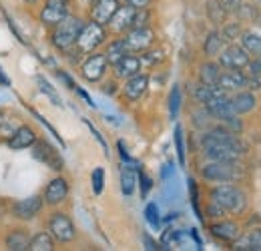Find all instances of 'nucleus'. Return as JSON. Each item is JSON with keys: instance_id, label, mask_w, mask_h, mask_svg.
<instances>
[{"instance_id": "obj_1", "label": "nucleus", "mask_w": 261, "mask_h": 251, "mask_svg": "<svg viewBox=\"0 0 261 251\" xmlns=\"http://www.w3.org/2000/svg\"><path fill=\"white\" fill-rule=\"evenodd\" d=\"M199 143L201 153L207 161H239V157L245 153V145L239 135L223 123L211 125L207 131H203Z\"/></svg>"}, {"instance_id": "obj_2", "label": "nucleus", "mask_w": 261, "mask_h": 251, "mask_svg": "<svg viewBox=\"0 0 261 251\" xmlns=\"http://www.w3.org/2000/svg\"><path fill=\"white\" fill-rule=\"evenodd\" d=\"M83 24H85L83 16L70 12L65 20H61L57 27H53L50 31H46L48 32V44H50L59 55H66L68 51L74 48Z\"/></svg>"}, {"instance_id": "obj_3", "label": "nucleus", "mask_w": 261, "mask_h": 251, "mask_svg": "<svg viewBox=\"0 0 261 251\" xmlns=\"http://www.w3.org/2000/svg\"><path fill=\"white\" fill-rule=\"evenodd\" d=\"M44 229L53 235V239L57 241V245H70L79 239V229L74 225V221L70 219V215L57 209H50V213L44 219Z\"/></svg>"}, {"instance_id": "obj_4", "label": "nucleus", "mask_w": 261, "mask_h": 251, "mask_svg": "<svg viewBox=\"0 0 261 251\" xmlns=\"http://www.w3.org/2000/svg\"><path fill=\"white\" fill-rule=\"evenodd\" d=\"M44 199H42V193H34L29 195L24 199H10L6 201V209H8V217L16 223H33L36 221L42 211H44Z\"/></svg>"}, {"instance_id": "obj_5", "label": "nucleus", "mask_w": 261, "mask_h": 251, "mask_svg": "<svg viewBox=\"0 0 261 251\" xmlns=\"http://www.w3.org/2000/svg\"><path fill=\"white\" fill-rule=\"evenodd\" d=\"M209 199L217 201L219 205L225 207L227 213L241 215L247 209V195L245 191L233 183H217L215 187L209 191Z\"/></svg>"}, {"instance_id": "obj_6", "label": "nucleus", "mask_w": 261, "mask_h": 251, "mask_svg": "<svg viewBox=\"0 0 261 251\" xmlns=\"http://www.w3.org/2000/svg\"><path fill=\"white\" fill-rule=\"evenodd\" d=\"M109 38H111L109 29L89 18V20H85L83 29L79 32V38H76L74 48H76L83 57H87V55H91V53H95V51H100V48L107 44Z\"/></svg>"}, {"instance_id": "obj_7", "label": "nucleus", "mask_w": 261, "mask_h": 251, "mask_svg": "<svg viewBox=\"0 0 261 251\" xmlns=\"http://www.w3.org/2000/svg\"><path fill=\"white\" fill-rule=\"evenodd\" d=\"M201 177L209 183H233L243 177V169L237 161H207L201 167Z\"/></svg>"}, {"instance_id": "obj_8", "label": "nucleus", "mask_w": 261, "mask_h": 251, "mask_svg": "<svg viewBox=\"0 0 261 251\" xmlns=\"http://www.w3.org/2000/svg\"><path fill=\"white\" fill-rule=\"evenodd\" d=\"M111 72V64L107 61L102 51H95L87 57H83V61L79 64V74L83 81L91 83V85H98L102 83Z\"/></svg>"}, {"instance_id": "obj_9", "label": "nucleus", "mask_w": 261, "mask_h": 251, "mask_svg": "<svg viewBox=\"0 0 261 251\" xmlns=\"http://www.w3.org/2000/svg\"><path fill=\"white\" fill-rule=\"evenodd\" d=\"M31 153H33V157L38 163L46 165L50 171H55V173H63L65 171V159L61 155V151L50 141H46L44 137L36 139V143L31 147Z\"/></svg>"}, {"instance_id": "obj_10", "label": "nucleus", "mask_w": 261, "mask_h": 251, "mask_svg": "<svg viewBox=\"0 0 261 251\" xmlns=\"http://www.w3.org/2000/svg\"><path fill=\"white\" fill-rule=\"evenodd\" d=\"M70 12H72L70 10V4L55 2V0H42V4L38 6V12H36V20H38V24L44 31H50L61 20H65Z\"/></svg>"}, {"instance_id": "obj_11", "label": "nucleus", "mask_w": 261, "mask_h": 251, "mask_svg": "<svg viewBox=\"0 0 261 251\" xmlns=\"http://www.w3.org/2000/svg\"><path fill=\"white\" fill-rule=\"evenodd\" d=\"M31 229L27 223H16L6 227L2 231L0 237V247L6 251H27L29 249V241H31Z\"/></svg>"}, {"instance_id": "obj_12", "label": "nucleus", "mask_w": 261, "mask_h": 251, "mask_svg": "<svg viewBox=\"0 0 261 251\" xmlns=\"http://www.w3.org/2000/svg\"><path fill=\"white\" fill-rule=\"evenodd\" d=\"M123 38H125L129 53L141 55L157 44V31L153 27H135L127 34H123Z\"/></svg>"}, {"instance_id": "obj_13", "label": "nucleus", "mask_w": 261, "mask_h": 251, "mask_svg": "<svg viewBox=\"0 0 261 251\" xmlns=\"http://www.w3.org/2000/svg\"><path fill=\"white\" fill-rule=\"evenodd\" d=\"M68 195H70V183H68V179H66L65 175H61V173L55 175V177L46 183L44 191H42V199H44V205H46L48 209L61 207L63 203H66Z\"/></svg>"}, {"instance_id": "obj_14", "label": "nucleus", "mask_w": 261, "mask_h": 251, "mask_svg": "<svg viewBox=\"0 0 261 251\" xmlns=\"http://www.w3.org/2000/svg\"><path fill=\"white\" fill-rule=\"evenodd\" d=\"M149 85H151V74L139 72V74L129 77V79L123 81L119 94H121V98H123L127 105H135V103H139V101L147 94Z\"/></svg>"}, {"instance_id": "obj_15", "label": "nucleus", "mask_w": 261, "mask_h": 251, "mask_svg": "<svg viewBox=\"0 0 261 251\" xmlns=\"http://www.w3.org/2000/svg\"><path fill=\"white\" fill-rule=\"evenodd\" d=\"M217 63L221 64V68H231V70H243L251 63V55L241 46V44H227L219 57Z\"/></svg>"}, {"instance_id": "obj_16", "label": "nucleus", "mask_w": 261, "mask_h": 251, "mask_svg": "<svg viewBox=\"0 0 261 251\" xmlns=\"http://www.w3.org/2000/svg\"><path fill=\"white\" fill-rule=\"evenodd\" d=\"M135 14H137V8L130 6V4H121L117 8V12L113 14L111 22L107 24V29L111 32V36H123L135 27Z\"/></svg>"}, {"instance_id": "obj_17", "label": "nucleus", "mask_w": 261, "mask_h": 251, "mask_svg": "<svg viewBox=\"0 0 261 251\" xmlns=\"http://www.w3.org/2000/svg\"><path fill=\"white\" fill-rule=\"evenodd\" d=\"M36 139H38V133L34 131L33 125H29V123H20V125L16 127V131L12 133V137L4 143L6 145V149L8 151H27V149H31L34 143H36Z\"/></svg>"}, {"instance_id": "obj_18", "label": "nucleus", "mask_w": 261, "mask_h": 251, "mask_svg": "<svg viewBox=\"0 0 261 251\" xmlns=\"http://www.w3.org/2000/svg\"><path fill=\"white\" fill-rule=\"evenodd\" d=\"M143 63H141V55H135V53H127L117 64L111 66V74L117 79V81H125L129 77H135L139 72H143Z\"/></svg>"}, {"instance_id": "obj_19", "label": "nucleus", "mask_w": 261, "mask_h": 251, "mask_svg": "<svg viewBox=\"0 0 261 251\" xmlns=\"http://www.w3.org/2000/svg\"><path fill=\"white\" fill-rule=\"evenodd\" d=\"M217 87L229 94L237 93V91H243L247 87V74L243 70L223 68L221 74H219V79H217Z\"/></svg>"}, {"instance_id": "obj_20", "label": "nucleus", "mask_w": 261, "mask_h": 251, "mask_svg": "<svg viewBox=\"0 0 261 251\" xmlns=\"http://www.w3.org/2000/svg\"><path fill=\"white\" fill-rule=\"evenodd\" d=\"M123 2L121 0H97L91 8H89V18L95 20L98 24L107 27L113 18V14L117 12V8L121 6Z\"/></svg>"}, {"instance_id": "obj_21", "label": "nucleus", "mask_w": 261, "mask_h": 251, "mask_svg": "<svg viewBox=\"0 0 261 251\" xmlns=\"http://www.w3.org/2000/svg\"><path fill=\"white\" fill-rule=\"evenodd\" d=\"M209 233H211L215 239L233 243V241L241 235V229H239V225H237L235 221H227L223 217V219H217L215 223L209 225Z\"/></svg>"}, {"instance_id": "obj_22", "label": "nucleus", "mask_w": 261, "mask_h": 251, "mask_svg": "<svg viewBox=\"0 0 261 251\" xmlns=\"http://www.w3.org/2000/svg\"><path fill=\"white\" fill-rule=\"evenodd\" d=\"M141 169V165H133V163H123L119 167V181H121V191L125 197H133L135 189H137V171Z\"/></svg>"}, {"instance_id": "obj_23", "label": "nucleus", "mask_w": 261, "mask_h": 251, "mask_svg": "<svg viewBox=\"0 0 261 251\" xmlns=\"http://www.w3.org/2000/svg\"><path fill=\"white\" fill-rule=\"evenodd\" d=\"M231 107H233V113L235 115H245V113H251L257 105V98L251 91H237L231 96Z\"/></svg>"}, {"instance_id": "obj_24", "label": "nucleus", "mask_w": 261, "mask_h": 251, "mask_svg": "<svg viewBox=\"0 0 261 251\" xmlns=\"http://www.w3.org/2000/svg\"><path fill=\"white\" fill-rule=\"evenodd\" d=\"M102 53H105L109 64L113 66V64H117L127 53H129V48H127L123 36H115V38H109V40H107V44L102 46Z\"/></svg>"}, {"instance_id": "obj_25", "label": "nucleus", "mask_w": 261, "mask_h": 251, "mask_svg": "<svg viewBox=\"0 0 261 251\" xmlns=\"http://www.w3.org/2000/svg\"><path fill=\"white\" fill-rule=\"evenodd\" d=\"M225 46H227V44H225V40H223V36H221V31L213 29V31L207 34L205 42H203V55H205L207 59H215V57H219V53H221Z\"/></svg>"}, {"instance_id": "obj_26", "label": "nucleus", "mask_w": 261, "mask_h": 251, "mask_svg": "<svg viewBox=\"0 0 261 251\" xmlns=\"http://www.w3.org/2000/svg\"><path fill=\"white\" fill-rule=\"evenodd\" d=\"M233 249L239 251H261V227H255L251 229L249 233H245L243 237L239 235L235 241H233Z\"/></svg>"}, {"instance_id": "obj_27", "label": "nucleus", "mask_w": 261, "mask_h": 251, "mask_svg": "<svg viewBox=\"0 0 261 251\" xmlns=\"http://www.w3.org/2000/svg\"><path fill=\"white\" fill-rule=\"evenodd\" d=\"M221 70H223L221 64L217 63V61H213V59H209V61H205V63L199 66L197 79L203 85H217V79H219Z\"/></svg>"}, {"instance_id": "obj_28", "label": "nucleus", "mask_w": 261, "mask_h": 251, "mask_svg": "<svg viewBox=\"0 0 261 251\" xmlns=\"http://www.w3.org/2000/svg\"><path fill=\"white\" fill-rule=\"evenodd\" d=\"M165 61H167V53H165V48L157 46V44L151 46L149 51L141 53V63H143V68H145V70H155V68H159Z\"/></svg>"}, {"instance_id": "obj_29", "label": "nucleus", "mask_w": 261, "mask_h": 251, "mask_svg": "<svg viewBox=\"0 0 261 251\" xmlns=\"http://www.w3.org/2000/svg\"><path fill=\"white\" fill-rule=\"evenodd\" d=\"M57 249V241L53 239V235L42 229V231H36L31 235V241H29V249L27 251H55Z\"/></svg>"}, {"instance_id": "obj_30", "label": "nucleus", "mask_w": 261, "mask_h": 251, "mask_svg": "<svg viewBox=\"0 0 261 251\" xmlns=\"http://www.w3.org/2000/svg\"><path fill=\"white\" fill-rule=\"evenodd\" d=\"M167 109H169V119L171 121H177L179 115H181V109H183V91H181V85H173L169 96H167Z\"/></svg>"}, {"instance_id": "obj_31", "label": "nucleus", "mask_w": 261, "mask_h": 251, "mask_svg": "<svg viewBox=\"0 0 261 251\" xmlns=\"http://www.w3.org/2000/svg\"><path fill=\"white\" fill-rule=\"evenodd\" d=\"M239 44L251 55V57H257L261 55V34L253 31H245L239 34Z\"/></svg>"}, {"instance_id": "obj_32", "label": "nucleus", "mask_w": 261, "mask_h": 251, "mask_svg": "<svg viewBox=\"0 0 261 251\" xmlns=\"http://www.w3.org/2000/svg\"><path fill=\"white\" fill-rule=\"evenodd\" d=\"M34 81H36V85H38V91L44 94V96H48V98H50V103H53L55 107H61V109L65 107V105H63V98L59 96V93L55 91V87L48 83V79H46L44 74H36V77H34Z\"/></svg>"}, {"instance_id": "obj_33", "label": "nucleus", "mask_w": 261, "mask_h": 251, "mask_svg": "<svg viewBox=\"0 0 261 251\" xmlns=\"http://www.w3.org/2000/svg\"><path fill=\"white\" fill-rule=\"evenodd\" d=\"M175 149H177V159H179V165L185 167L187 165V145H185V131L181 125H175Z\"/></svg>"}, {"instance_id": "obj_34", "label": "nucleus", "mask_w": 261, "mask_h": 251, "mask_svg": "<svg viewBox=\"0 0 261 251\" xmlns=\"http://www.w3.org/2000/svg\"><path fill=\"white\" fill-rule=\"evenodd\" d=\"M207 16L213 24H223L227 18V12L219 0H207Z\"/></svg>"}, {"instance_id": "obj_35", "label": "nucleus", "mask_w": 261, "mask_h": 251, "mask_svg": "<svg viewBox=\"0 0 261 251\" xmlns=\"http://www.w3.org/2000/svg\"><path fill=\"white\" fill-rule=\"evenodd\" d=\"M137 187H139V193H141V199H147L149 193L155 187V181H153L151 175H147L143 169H139L137 171Z\"/></svg>"}, {"instance_id": "obj_36", "label": "nucleus", "mask_w": 261, "mask_h": 251, "mask_svg": "<svg viewBox=\"0 0 261 251\" xmlns=\"http://www.w3.org/2000/svg\"><path fill=\"white\" fill-rule=\"evenodd\" d=\"M187 183H189L191 205H193V211H195L197 219L201 221V223H205V213H203V209H201V199H199V189H197V181L193 179V177H189V179H187Z\"/></svg>"}, {"instance_id": "obj_37", "label": "nucleus", "mask_w": 261, "mask_h": 251, "mask_svg": "<svg viewBox=\"0 0 261 251\" xmlns=\"http://www.w3.org/2000/svg\"><path fill=\"white\" fill-rule=\"evenodd\" d=\"M145 219L147 223L153 227V229H159L161 227V215H159V205L155 203V201H151V203H147V207H145Z\"/></svg>"}, {"instance_id": "obj_38", "label": "nucleus", "mask_w": 261, "mask_h": 251, "mask_svg": "<svg viewBox=\"0 0 261 251\" xmlns=\"http://www.w3.org/2000/svg\"><path fill=\"white\" fill-rule=\"evenodd\" d=\"M91 187H93V193L95 195H102L105 191V169L102 167H95L93 173H91Z\"/></svg>"}, {"instance_id": "obj_39", "label": "nucleus", "mask_w": 261, "mask_h": 251, "mask_svg": "<svg viewBox=\"0 0 261 251\" xmlns=\"http://www.w3.org/2000/svg\"><path fill=\"white\" fill-rule=\"evenodd\" d=\"M209 219H223L225 215H227V211H225V207L223 205H219L217 201H213V199H209L207 201V205H205V211H203Z\"/></svg>"}, {"instance_id": "obj_40", "label": "nucleus", "mask_w": 261, "mask_h": 251, "mask_svg": "<svg viewBox=\"0 0 261 251\" xmlns=\"http://www.w3.org/2000/svg\"><path fill=\"white\" fill-rule=\"evenodd\" d=\"M241 34V27L237 22H227L221 27V36L225 40V44H233V40H237Z\"/></svg>"}, {"instance_id": "obj_41", "label": "nucleus", "mask_w": 261, "mask_h": 251, "mask_svg": "<svg viewBox=\"0 0 261 251\" xmlns=\"http://www.w3.org/2000/svg\"><path fill=\"white\" fill-rule=\"evenodd\" d=\"M29 111L33 113V117H34V119H38V123H42V125L46 127V131H50V135H53V137H55V139H57V141L61 143V147L65 149L66 145H65V141H63V137L59 135V131H57V129H55V127H53V125H50V123H48V121H46V119H44V117H42V115H40V113H38L36 109H33V107H29Z\"/></svg>"}, {"instance_id": "obj_42", "label": "nucleus", "mask_w": 261, "mask_h": 251, "mask_svg": "<svg viewBox=\"0 0 261 251\" xmlns=\"http://www.w3.org/2000/svg\"><path fill=\"white\" fill-rule=\"evenodd\" d=\"M151 20H153L151 6H149V8H137V14H135V27H151ZM135 27H133V29H135Z\"/></svg>"}, {"instance_id": "obj_43", "label": "nucleus", "mask_w": 261, "mask_h": 251, "mask_svg": "<svg viewBox=\"0 0 261 251\" xmlns=\"http://www.w3.org/2000/svg\"><path fill=\"white\" fill-rule=\"evenodd\" d=\"M100 91L105 94H109V96H113V94H119V91H121V81H117L113 74H111V79L105 83L102 81V87H100Z\"/></svg>"}, {"instance_id": "obj_44", "label": "nucleus", "mask_w": 261, "mask_h": 251, "mask_svg": "<svg viewBox=\"0 0 261 251\" xmlns=\"http://www.w3.org/2000/svg\"><path fill=\"white\" fill-rule=\"evenodd\" d=\"M83 123H85V125H87V127H89V129H91V133L95 135V139H97V141H98V145L102 147V151H105V155L109 157V153H111V151H109V145H107V141H105V137L100 135V131H98L97 127L93 125V123H91L89 119H83Z\"/></svg>"}, {"instance_id": "obj_45", "label": "nucleus", "mask_w": 261, "mask_h": 251, "mask_svg": "<svg viewBox=\"0 0 261 251\" xmlns=\"http://www.w3.org/2000/svg\"><path fill=\"white\" fill-rule=\"evenodd\" d=\"M55 74H57V79H59V81L65 85L68 91H76V87H79V85L74 83V79H72V77H70L66 70H61V68H59V70H55Z\"/></svg>"}, {"instance_id": "obj_46", "label": "nucleus", "mask_w": 261, "mask_h": 251, "mask_svg": "<svg viewBox=\"0 0 261 251\" xmlns=\"http://www.w3.org/2000/svg\"><path fill=\"white\" fill-rule=\"evenodd\" d=\"M221 2V6L225 8V12L227 14H235V12H239L241 10V6H243V0H219Z\"/></svg>"}, {"instance_id": "obj_47", "label": "nucleus", "mask_w": 261, "mask_h": 251, "mask_svg": "<svg viewBox=\"0 0 261 251\" xmlns=\"http://www.w3.org/2000/svg\"><path fill=\"white\" fill-rule=\"evenodd\" d=\"M117 151H119V157H121V161H123V163H133V165H139V163H137V161L129 155L125 141H117Z\"/></svg>"}, {"instance_id": "obj_48", "label": "nucleus", "mask_w": 261, "mask_h": 251, "mask_svg": "<svg viewBox=\"0 0 261 251\" xmlns=\"http://www.w3.org/2000/svg\"><path fill=\"white\" fill-rule=\"evenodd\" d=\"M247 91H251V93H255V91H259L261 89V74H249L247 77V87H245Z\"/></svg>"}, {"instance_id": "obj_49", "label": "nucleus", "mask_w": 261, "mask_h": 251, "mask_svg": "<svg viewBox=\"0 0 261 251\" xmlns=\"http://www.w3.org/2000/svg\"><path fill=\"white\" fill-rule=\"evenodd\" d=\"M143 243H145V249L149 251H159V249H165L161 243H157L153 237H149V233H143Z\"/></svg>"}, {"instance_id": "obj_50", "label": "nucleus", "mask_w": 261, "mask_h": 251, "mask_svg": "<svg viewBox=\"0 0 261 251\" xmlns=\"http://www.w3.org/2000/svg\"><path fill=\"white\" fill-rule=\"evenodd\" d=\"M121 2L123 4H130L135 8H149V6H153L155 0H121Z\"/></svg>"}, {"instance_id": "obj_51", "label": "nucleus", "mask_w": 261, "mask_h": 251, "mask_svg": "<svg viewBox=\"0 0 261 251\" xmlns=\"http://www.w3.org/2000/svg\"><path fill=\"white\" fill-rule=\"evenodd\" d=\"M249 74H261V55L253 57V61L249 63Z\"/></svg>"}, {"instance_id": "obj_52", "label": "nucleus", "mask_w": 261, "mask_h": 251, "mask_svg": "<svg viewBox=\"0 0 261 251\" xmlns=\"http://www.w3.org/2000/svg\"><path fill=\"white\" fill-rule=\"evenodd\" d=\"M76 94H79V96H81V98H83V101H85V103H87L89 107H93V109L97 107V105H95V101H93V98L89 96V93H87V91H83L81 87H76Z\"/></svg>"}, {"instance_id": "obj_53", "label": "nucleus", "mask_w": 261, "mask_h": 251, "mask_svg": "<svg viewBox=\"0 0 261 251\" xmlns=\"http://www.w3.org/2000/svg\"><path fill=\"white\" fill-rule=\"evenodd\" d=\"M27 8H36V6H40L42 4V0H20Z\"/></svg>"}, {"instance_id": "obj_54", "label": "nucleus", "mask_w": 261, "mask_h": 251, "mask_svg": "<svg viewBox=\"0 0 261 251\" xmlns=\"http://www.w3.org/2000/svg\"><path fill=\"white\" fill-rule=\"evenodd\" d=\"M0 87H10V79L2 72V66H0Z\"/></svg>"}, {"instance_id": "obj_55", "label": "nucleus", "mask_w": 261, "mask_h": 251, "mask_svg": "<svg viewBox=\"0 0 261 251\" xmlns=\"http://www.w3.org/2000/svg\"><path fill=\"white\" fill-rule=\"evenodd\" d=\"M179 217V213H169V217H165V221H175Z\"/></svg>"}, {"instance_id": "obj_56", "label": "nucleus", "mask_w": 261, "mask_h": 251, "mask_svg": "<svg viewBox=\"0 0 261 251\" xmlns=\"http://www.w3.org/2000/svg\"><path fill=\"white\" fill-rule=\"evenodd\" d=\"M95 2H97V0H87V8H91V6L95 4Z\"/></svg>"}, {"instance_id": "obj_57", "label": "nucleus", "mask_w": 261, "mask_h": 251, "mask_svg": "<svg viewBox=\"0 0 261 251\" xmlns=\"http://www.w3.org/2000/svg\"><path fill=\"white\" fill-rule=\"evenodd\" d=\"M55 2H65V4H72V0H55Z\"/></svg>"}, {"instance_id": "obj_58", "label": "nucleus", "mask_w": 261, "mask_h": 251, "mask_svg": "<svg viewBox=\"0 0 261 251\" xmlns=\"http://www.w3.org/2000/svg\"><path fill=\"white\" fill-rule=\"evenodd\" d=\"M253 2H255V4H257V6H261V0H253Z\"/></svg>"}]
</instances>
